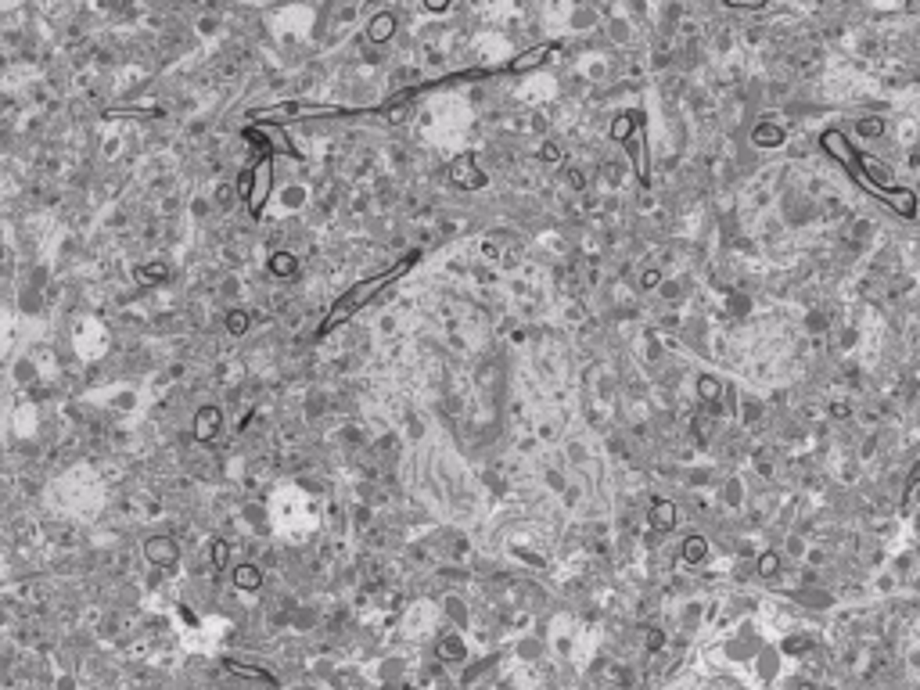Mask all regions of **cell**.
I'll return each instance as SVG.
<instances>
[{
	"label": "cell",
	"instance_id": "obj_6",
	"mask_svg": "<svg viewBox=\"0 0 920 690\" xmlns=\"http://www.w3.org/2000/svg\"><path fill=\"white\" fill-rule=\"evenodd\" d=\"M230 579H234L238 590H259L263 586V572L256 568V564H238V568L230 572Z\"/></svg>",
	"mask_w": 920,
	"mask_h": 690
},
{
	"label": "cell",
	"instance_id": "obj_16",
	"mask_svg": "<svg viewBox=\"0 0 920 690\" xmlns=\"http://www.w3.org/2000/svg\"><path fill=\"white\" fill-rule=\"evenodd\" d=\"M216 198H220V205H230V202H227V198H230V187H220Z\"/></svg>",
	"mask_w": 920,
	"mask_h": 690
},
{
	"label": "cell",
	"instance_id": "obj_5",
	"mask_svg": "<svg viewBox=\"0 0 920 690\" xmlns=\"http://www.w3.org/2000/svg\"><path fill=\"white\" fill-rule=\"evenodd\" d=\"M223 428V413L220 406H202L198 417H195V438L198 443H208V438H216Z\"/></svg>",
	"mask_w": 920,
	"mask_h": 690
},
{
	"label": "cell",
	"instance_id": "obj_1",
	"mask_svg": "<svg viewBox=\"0 0 920 690\" xmlns=\"http://www.w3.org/2000/svg\"><path fill=\"white\" fill-rule=\"evenodd\" d=\"M823 148L830 151V155H838L845 165H852V173L860 176L866 187L873 195H881L892 208H898V213L903 216H913L917 213V198L910 195V191H898L895 187V180H892V173L885 170L881 162H873L870 155H855L848 144H845V137L838 133V130H830V133H823Z\"/></svg>",
	"mask_w": 920,
	"mask_h": 690
},
{
	"label": "cell",
	"instance_id": "obj_4",
	"mask_svg": "<svg viewBox=\"0 0 920 690\" xmlns=\"http://www.w3.org/2000/svg\"><path fill=\"white\" fill-rule=\"evenodd\" d=\"M144 557H148L151 564H158V568H173L176 557H180V547L170 536H151L148 543H144Z\"/></svg>",
	"mask_w": 920,
	"mask_h": 690
},
{
	"label": "cell",
	"instance_id": "obj_10",
	"mask_svg": "<svg viewBox=\"0 0 920 690\" xmlns=\"http://www.w3.org/2000/svg\"><path fill=\"white\" fill-rule=\"evenodd\" d=\"M468 173H471V158H460V162L453 165V180H457V183H464V187L482 183V176H478V173H475V176H468Z\"/></svg>",
	"mask_w": 920,
	"mask_h": 690
},
{
	"label": "cell",
	"instance_id": "obj_13",
	"mask_svg": "<svg viewBox=\"0 0 920 690\" xmlns=\"http://www.w3.org/2000/svg\"><path fill=\"white\" fill-rule=\"evenodd\" d=\"M227 557H230L227 539H213V568H227Z\"/></svg>",
	"mask_w": 920,
	"mask_h": 690
},
{
	"label": "cell",
	"instance_id": "obj_17",
	"mask_svg": "<svg viewBox=\"0 0 920 690\" xmlns=\"http://www.w3.org/2000/svg\"><path fill=\"white\" fill-rule=\"evenodd\" d=\"M913 482H920V468H917V471H913Z\"/></svg>",
	"mask_w": 920,
	"mask_h": 690
},
{
	"label": "cell",
	"instance_id": "obj_15",
	"mask_svg": "<svg viewBox=\"0 0 920 690\" xmlns=\"http://www.w3.org/2000/svg\"><path fill=\"white\" fill-rule=\"evenodd\" d=\"M863 133H881V122H863Z\"/></svg>",
	"mask_w": 920,
	"mask_h": 690
},
{
	"label": "cell",
	"instance_id": "obj_8",
	"mask_svg": "<svg viewBox=\"0 0 920 690\" xmlns=\"http://www.w3.org/2000/svg\"><path fill=\"white\" fill-rule=\"evenodd\" d=\"M270 270H274L277 277H291L299 270V259L291 256V252H274V256H270Z\"/></svg>",
	"mask_w": 920,
	"mask_h": 690
},
{
	"label": "cell",
	"instance_id": "obj_14",
	"mask_svg": "<svg viewBox=\"0 0 920 690\" xmlns=\"http://www.w3.org/2000/svg\"><path fill=\"white\" fill-rule=\"evenodd\" d=\"M687 557H690V561L701 557V539H690V543H687Z\"/></svg>",
	"mask_w": 920,
	"mask_h": 690
},
{
	"label": "cell",
	"instance_id": "obj_12",
	"mask_svg": "<svg viewBox=\"0 0 920 690\" xmlns=\"http://www.w3.org/2000/svg\"><path fill=\"white\" fill-rule=\"evenodd\" d=\"M230 673H238V676H252V680H263V683H274V676L263 673V668H248V665H238V662H227Z\"/></svg>",
	"mask_w": 920,
	"mask_h": 690
},
{
	"label": "cell",
	"instance_id": "obj_7",
	"mask_svg": "<svg viewBox=\"0 0 920 690\" xmlns=\"http://www.w3.org/2000/svg\"><path fill=\"white\" fill-rule=\"evenodd\" d=\"M392 29H395V18L392 15H378V18H370L367 36L374 40V44H385V40L392 36Z\"/></svg>",
	"mask_w": 920,
	"mask_h": 690
},
{
	"label": "cell",
	"instance_id": "obj_9",
	"mask_svg": "<svg viewBox=\"0 0 920 690\" xmlns=\"http://www.w3.org/2000/svg\"><path fill=\"white\" fill-rule=\"evenodd\" d=\"M165 277H170V266H165V263H151V266H140L137 270V281L140 284H155V281H165Z\"/></svg>",
	"mask_w": 920,
	"mask_h": 690
},
{
	"label": "cell",
	"instance_id": "obj_11",
	"mask_svg": "<svg viewBox=\"0 0 920 690\" xmlns=\"http://www.w3.org/2000/svg\"><path fill=\"white\" fill-rule=\"evenodd\" d=\"M227 331L230 334H245L248 331V313L245 309H230L227 313Z\"/></svg>",
	"mask_w": 920,
	"mask_h": 690
},
{
	"label": "cell",
	"instance_id": "obj_2",
	"mask_svg": "<svg viewBox=\"0 0 920 690\" xmlns=\"http://www.w3.org/2000/svg\"><path fill=\"white\" fill-rule=\"evenodd\" d=\"M410 263H413V256H406V259H403L400 266H395V270H388V274H381V277H370V281H363V284H356V288H352L349 295H342L338 302H334V309L327 313V320H324L320 334H327L331 327H338L342 320H349L352 313H356L360 306H367V302H370L374 295H378V291H381L385 284H392V281L400 277V274H406V270H410Z\"/></svg>",
	"mask_w": 920,
	"mask_h": 690
},
{
	"label": "cell",
	"instance_id": "obj_3",
	"mask_svg": "<svg viewBox=\"0 0 920 690\" xmlns=\"http://www.w3.org/2000/svg\"><path fill=\"white\" fill-rule=\"evenodd\" d=\"M270 191H274V158H270V155H259V165H252V183H248V195H245L248 213H252V216H263Z\"/></svg>",
	"mask_w": 920,
	"mask_h": 690
}]
</instances>
